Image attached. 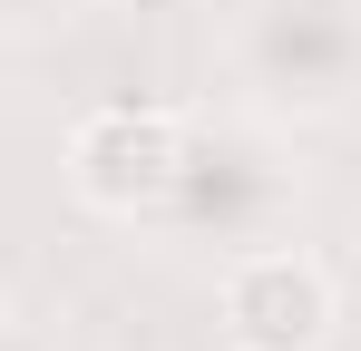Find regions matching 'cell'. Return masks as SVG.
I'll use <instances>...</instances> for the list:
<instances>
[{"label":"cell","instance_id":"cell-1","mask_svg":"<svg viewBox=\"0 0 361 351\" xmlns=\"http://www.w3.org/2000/svg\"><path fill=\"white\" fill-rule=\"evenodd\" d=\"M293 215H302V156L283 127H264L254 108H176L127 234H157V244L225 264L244 244L293 234Z\"/></svg>","mask_w":361,"mask_h":351},{"label":"cell","instance_id":"cell-2","mask_svg":"<svg viewBox=\"0 0 361 351\" xmlns=\"http://www.w3.org/2000/svg\"><path fill=\"white\" fill-rule=\"evenodd\" d=\"M215 68L264 127H352L361 117V0H225Z\"/></svg>","mask_w":361,"mask_h":351},{"label":"cell","instance_id":"cell-3","mask_svg":"<svg viewBox=\"0 0 361 351\" xmlns=\"http://www.w3.org/2000/svg\"><path fill=\"white\" fill-rule=\"evenodd\" d=\"M342 332V273L274 234V244H244L215 264V342L225 351H332Z\"/></svg>","mask_w":361,"mask_h":351},{"label":"cell","instance_id":"cell-4","mask_svg":"<svg viewBox=\"0 0 361 351\" xmlns=\"http://www.w3.org/2000/svg\"><path fill=\"white\" fill-rule=\"evenodd\" d=\"M108 0H0V49H49L78 20H98Z\"/></svg>","mask_w":361,"mask_h":351},{"label":"cell","instance_id":"cell-5","mask_svg":"<svg viewBox=\"0 0 361 351\" xmlns=\"http://www.w3.org/2000/svg\"><path fill=\"white\" fill-rule=\"evenodd\" d=\"M0 351H88V342L59 332L49 312H0Z\"/></svg>","mask_w":361,"mask_h":351}]
</instances>
